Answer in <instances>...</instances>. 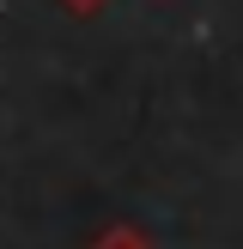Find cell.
<instances>
[{"label":"cell","mask_w":243,"mask_h":249,"mask_svg":"<svg viewBox=\"0 0 243 249\" xmlns=\"http://www.w3.org/2000/svg\"><path fill=\"white\" fill-rule=\"evenodd\" d=\"M67 12H97V6H109V0H61Z\"/></svg>","instance_id":"7a4b0ae2"},{"label":"cell","mask_w":243,"mask_h":249,"mask_svg":"<svg viewBox=\"0 0 243 249\" xmlns=\"http://www.w3.org/2000/svg\"><path fill=\"white\" fill-rule=\"evenodd\" d=\"M91 249H152V243H146L134 225H109V231H104V237H97Z\"/></svg>","instance_id":"6da1fadb"}]
</instances>
